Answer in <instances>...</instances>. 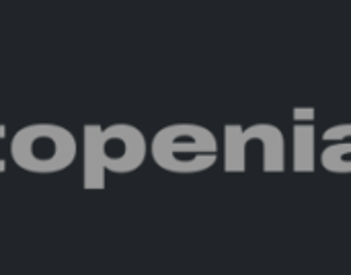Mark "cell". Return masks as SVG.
<instances>
[{"label":"cell","mask_w":351,"mask_h":275,"mask_svg":"<svg viewBox=\"0 0 351 275\" xmlns=\"http://www.w3.org/2000/svg\"><path fill=\"white\" fill-rule=\"evenodd\" d=\"M351 125L350 123H339V125H331L329 130L323 132V140L331 142V144H341V142H350Z\"/></svg>","instance_id":"obj_8"},{"label":"cell","mask_w":351,"mask_h":275,"mask_svg":"<svg viewBox=\"0 0 351 275\" xmlns=\"http://www.w3.org/2000/svg\"><path fill=\"white\" fill-rule=\"evenodd\" d=\"M4 136H6V125H4V123H0V140H2ZM4 171H6V163L0 158V173H4Z\"/></svg>","instance_id":"obj_10"},{"label":"cell","mask_w":351,"mask_h":275,"mask_svg":"<svg viewBox=\"0 0 351 275\" xmlns=\"http://www.w3.org/2000/svg\"><path fill=\"white\" fill-rule=\"evenodd\" d=\"M103 125H82V187L90 191L105 189V167H103Z\"/></svg>","instance_id":"obj_5"},{"label":"cell","mask_w":351,"mask_h":275,"mask_svg":"<svg viewBox=\"0 0 351 275\" xmlns=\"http://www.w3.org/2000/svg\"><path fill=\"white\" fill-rule=\"evenodd\" d=\"M78 152L74 134L58 123H29L10 138L12 163L33 175L66 171Z\"/></svg>","instance_id":"obj_2"},{"label":"cell","mask_w":351,"mask_h":275,"mask_svg":"<svg viewBox=\"0 0 351 275\" xmlns=\"http://www.w3.org/2000/svg\"><path fill=\"white\" fill-rule=\"evenodd\" d=\"M317 130L313 123H296L292 128V169L294 173H313L317 167L315 154Z\"/></svg>","instance_id":"obj_6"},{"label":"cell","mask_w":351,"mask_h":275,"mask_svg":"<svg viewBox=\"0 0 351 275\" xmlns=\"http://www.w3.org/2000/svg\"><path fill=\"white\" fill-rule=\"evenodd\" d=\"M294 123H315V107H294Z\"/></svg>","instance_id":"obj_9"},{"label":"cell","mask_w":351,"mask_h":275,"mask_svg":"<svg viewBox=\"0 0 351 275\" xmlns=\"http://www.w3.org/2000/svg\"><path fill=\"white\" fill-rule=\"evenodd\" d=\"M351 142L341 144H329L321 152V165L325 171L335 175H348L351 171Z\"/></svg>","instance_id":"obj_7"},{"label":"cell","mask_w":351,"mask_h":275,"mask_svg":"<svg viewBox=\"0 0 351 275\" xmlns=\"http://www.w3.org/2000/svg\"><path fill=\"white\" fill-rule=\"evenodd\" d=\"M249 142H261L263 146V173H284L286 169V138L274 123H253L243 128L241 123L224 125V171H247V146Z\"/></svg>","instance_id":"obj_3"},{"label":"cell","mask_w":351,"mask_h":275,"mask_svg":"<svg viewBox=\"0 0 351 275\" xmlns=\"http://www.w3.org/2000/svg\"><path fill=\"white\" fill-rule=\"evenodd\" d=\"M103 167L113 175L138 171L148 156V142L140 128L132 123H111L103 128Z\"/></svg>","instance_id":"obj_4"},{"label":"cell","mask_w":351,"mask_h":275,"mask_svg":"<svg viewBox=\"0 0 351 275\" xmlns=\"http://www.w3.org/2000/svg\"><path fill=\"white\" fill-rule=\"evenodd\" d=\"M218 138L199 123H171L160 128L152 142L150 154L154 165L173 175H195L218 163Z\"/></svg>","instance_id":"obj_1"}]
</instances>
